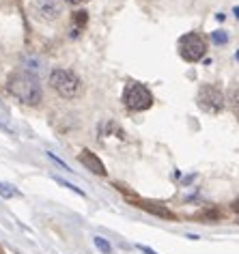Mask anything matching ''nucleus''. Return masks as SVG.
<instances>
[{
  "instance_id": "f257e3e1",
  "label": "nucleus",
  "mask_w": 239,
  "mask_h": 254,
  "mask_svg": "<svg viewBox=\"0 0 239 254\" xmlns=\"http://www.w3.org/2000/svg\"><path fill=\"white\" fill-rule=\"evenodd\" d=\"M7 88L15 99H20L22 104H26V106H37V104H41V99H43L39 80L26 71L11 73L7 78Z\"/></svg>"
},
{
  "instance_id": "f03ea898",
  "label": "nucleus",
  "mask_w": 239,
  "mask_h": 254,
  "mask_svg": "<svg viewBox=\"0 0 239 254\" xmlns=\"http://www.w3.org/2000/svg\"><path fill=\"white\" fill-rule=\"evenodd\" d=\"M50 84L65 99L78 97L80 91H82V80H80V75L73 73L71 69H54V71L50 73Z\"/></svg>"
},
{
  "instance_id": "7ed1b4c3",
  "label": "nucleus",
  "mask_w": 239,
  "mask_h": 254,
  "mask_svg": "<svg viewBox=\"0 0 239 254\" xmlns=\"http://www.w3.org/2000/svg\"><path fill=\"white\" fill-rule=\"evenodd\" d=\"M196 104L207 114H220L226 106V95L218 86L205 84V86H200V91L196 95Z\"/></svg>"
},
{
  "instance_id": "20e7f679",
  "label": "nucleus",
  "mask_w": 239,
  "mask_h": 254,
  "mask_svg": "<svg viewBox=\"0 0 239 254\" xmlns=\"http://www.w3.org/2000/svg\"><path fill=\"white\" fill-rule=\"evenodd\" d=\"M123 104L134 112H142V110H149L153 106V95L147 86L138 84V82H131L129 86H125L123 91Z\"/></svg>"
},
{
  "instance_id": "39448f33",
  "label": "nucleus",
  "mask_w": 239,
  "mask_h": 254,
  "mask_svg": "<svg viewBox=\"0 0 239 254\" xmlns=\"http://www.w3.org/2000/svg\"><path fill=\"white\" fill-rule=\"evenodd\" d=\"M207 52V39L200 33H187L179 39V54L187 63H196Z\"/></svg>"
},
{
  "instance_id": "423d86ee",
  "label": "nucleus",
  "mask_w": 239,
  "mask_h": 254,
  "mask_svg": "<svg viewBox=\"0 0 239 254\" xmlns=\"http://www.w3.org/2000/svg\"><path fill=\"white\" fill-rule=\"evenodd\" d=\"M30 13L41 22H56L62 15V2L60 0H33Z\"/></svg>"
},
{
  "instance_id": "0eeeda50",
  "label": "nucleus",
  "mask_w": 239,
  "mask_h": 254,
  "mask_svg": "<svg viewBox=\"0 0 239 254\" xmlns=\"http://www.w3.org/2000/svg\"><path fill=\"white\" fill-rule=\"evenodd\" d=\"M78 160H80V164H84V166L89 168L91 173H95V175H99V177H106V175H108V173H106V168H104V162L99 160L95 153H91V151H82V153L78 155Z\"/></svg>"
},
{
  "instance_id": "6e6552de",
  "label": "nucleus",
  "mask_w": 239,
  "mask_h": 254,
  "mask_svg": "<svg viewBox=\"0 0 239 254\" xmlns=\"http://www.w3.org/2000/svg\"><path fill=\"white\" fill-rule=\"evenodd\" d=\"M136 205L142 207L144 211H149V213L157 215V218H162V220H177L175 211H171V209L164 207V205H155V202H151V200H136Z\"/></svg>"
},
{
  "instance_id": "1a4fd4ad",
  "label": "nucleus",
  "mask_w": 239,
  "mask_h": 254,
  "mask_svg": "<svg viewBox=\"0 0 239 254\" xmlns=\"http://www.w3.org/2000/svg\"><path fill=\"white\" fill-rule=\"evenodd\" d=\"M46 65H43L41 59H37V56H22V71H26L30 75H41Z\"/></svg>"
},
{
  "instance_id": "9d476101",
  "label": "nucleus",
  "mask_w": 239,
  "mask_h": 254,
  "mask_svg": "<svg viewBox=\"0 0 239 254\" xmlns=\"http://www.w3.org/2000/svg\"><path fill=\"white\" fill-rule=\"evenodd\" d=\"M226 99H229V108H231V112L239 119V84L231 88L229 95H226Z\"/></svg>"
},
{
  "instance_id": "9b49d317",
  "label": "nucleus",
  "mask_w": 239,
  "mask_h": 254,
  "mask_svg": "<svg viewBox=\"0 0 239 254\" xmlns=\"http://www.w3.org/2000/svg\"><path fill=\"white\" fill-rule=\"evenodd\" d=\"M0 196L2 198H15V196H22V192L13 186H9V183H0Z\"/></svg>"
},
{
  "instance_id": "f8f14e48",
  "label": "nucleus",
  "mask_w": 239,
  "mask_h": 254,
  "mask_svg": "<svg viewBox=\"0 0 239 254\" xmlns=\"http://www.w3.org/2000/svg\"><path fill=\"white\" fill-rule=\"evenodd\" d=\"M93 244L97 246V250L102 252V254H112V246L104 237H93Z\"/></svg>"
},
{
  "instance_id": "ddd939ff",
  "label": "nucleus",
  "mask_w": 239,
  "mask_h": 254,
  "mask_svg": "<svg viewBox=\"0 0 239 254\" xmlns=\"http://www.w3.org/2000/svg\"><path fill=\"white\" fill-rule=\"evenodd\" d=\"M71 20H73L75 26H80V28H82V26H86V22H89V13H86V11H75Z\"/></svg>"
},
{
  "instance_id": "4468645a",
  "label": "nucleus",
  "mask_w": 239,
  "mask_h": 254,
  "mask_svg": "<svg viewBox=\"0 0 239 254\" xmlns=\"http://www.w3.org/2000/svg\"><path fill=\"white\" fill-rule=\"evenodd\" d=\"M54 181H56V183H60V186H65L67 190H73L75 194L84 196V192H82V190H80V188H75V186H71V183H69V181H65V179H60V177H56V175H54Z\"/></svg>"
},
{
  "instance_id": "2eb2a0df",
  "label": "nucleus",
  "mask_w": 239,
  "mask_h": 254,
  "mask_svg": "<svg viewBox=\"0 0 239 254\" xmlns=\"http://www.w3.org/2000/svg\"><path fill=\"white\" fill-rule=\"evenodd\" d=\"M211 41L213 43H226V41H229V35H226L224 30H216V33L211 35Z\"/></svg>"
},
{
  "instance_id": "dca6fc26",
  "label": "nucleus",
  "mask_w": 239,
  "mask_h": 254,
  "mask_svg": "<svg viewBox=\"0 0 239 254\" xmlns=\"http://www.w3.org/2000/svg\"><path fill=\"white\" fill-rule=\"evenodd\" d=\"M138 250H140V252H144V254H155V252L151 250L149 246H142V244H138Z\"/></svg>"
},
{
  "instance_id": "f3484780",
  "label": "nucleus",
  "mask_w": 239,
  "mask_h": 254,
  "mask_svg": "<svg viewBox=\"0 0 239 254\" xmlns=\"http://www.w3.org/2000/svg\"><path fill=\"white\" fill-rule=\"evenodd\" d=\"M65 2H69V4H84V2H89V0H65Z\"/></svg>"
},
{
  "instance_id": "a211bd4d",
  "label": "nucleus",
  "mask_w": 239,
  "mask_h": 254,
  "mask_svg": "<svg viewBox=\"0 0 239 254\" xmlns=\"http://www.w3.org/2000/svg\"><path fill=\"white\" fill-rule=\"evenodd\" d=\"M235 15H237V17H239V7H237V9H235Z\"/></svg>"
},
{
  "instance_id": "6ab92c4d",
  "label": "nucleus",
  "mask_w": 239,
  "mask_h": 254,
  "mask_svg": "<svg viewBox=\"0 0 239 254\" xmlns=\"http://www.w3.org/2000/svg\"><path fill=\"white\" fill-rule=\"evenodd\" d=\"M0 254H4V250H2V248H0Z\"/></svg>"
}]
</instances>
